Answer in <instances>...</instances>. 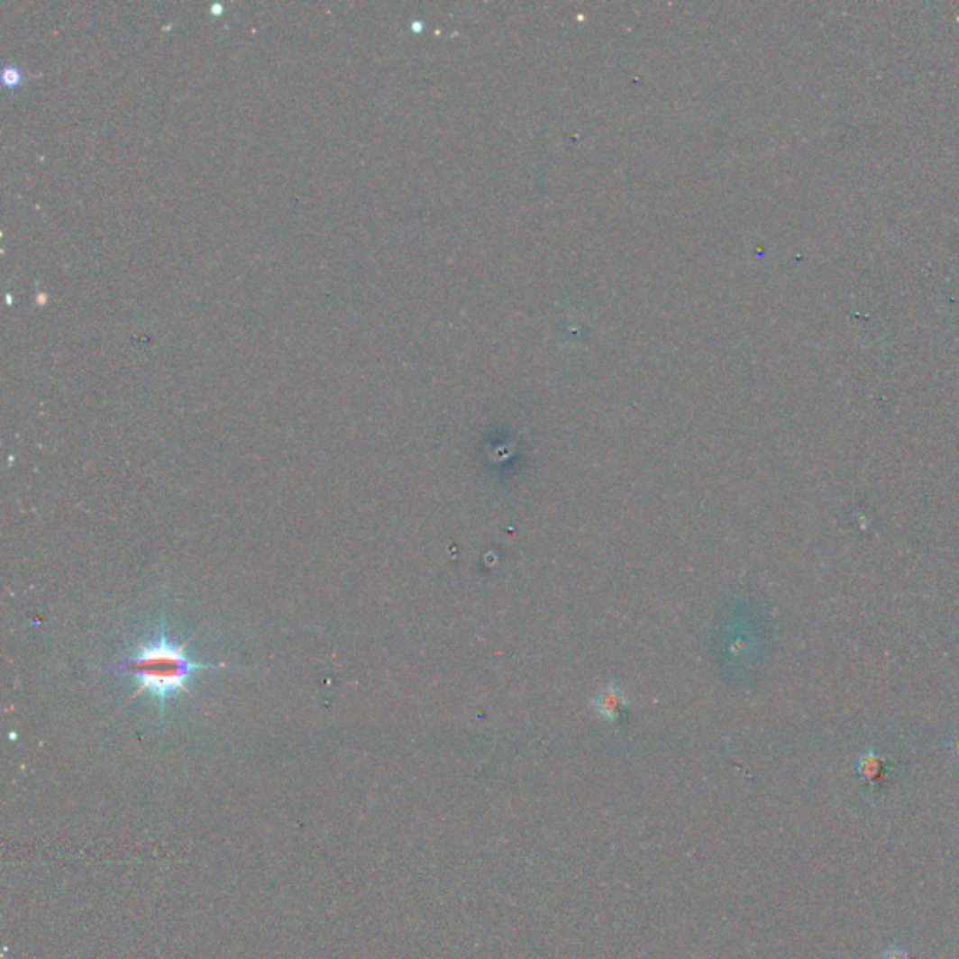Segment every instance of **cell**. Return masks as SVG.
Listing matches in <instances>:
<instances>
[{
	"label": "cell",
	"instance_id": "obj_3",
	"mask_svg": "<svg viewBox=\"0 0 959 959\" xmlns=\"http://www.w3.org/2000/svg\"><path fill=\"white\" fill-rule=\"evenodd\" d=\"M879 959H913V957H910V955L907 954V950L898 948V946H892V948H889V950H884V952L881 954Z\"/></svg>",
	"mask_w": 959,
	"mask_h": 959
},
{
	"label": "cell",
	"instance_id": "obj_2",
	"mask_svg": "<svg viewBox=\"0 0 959 959\" xmlns=\"http://www.w3.org/2000/svg\"><path fill=\"white\" fill-rule=\"evenodd\" d=\"M858 772L866 781H875L881 776V761L875 755H866L858 763Z\"/></svg>",
	"mask_w": 959,
	"mask_h": 959
},
{
	"label": "cell",
	"instance_id": "obj_1",
	"mask_svg": "<svg viewBox=\"0 0 959 959\" xmlns=\"http://www.w3.org/2000/svg\"><path fill=\"white\" fill-rule=\"evenodd\" d=\"M191 639L178 643L169 634H167L165 622L156 634L154 639L139 643L133 654L126 660H120L116 663H109L100 667L104 673H120V675H132L137 679V690L130 695V701H135L142 693H152L161 722L165 719V710L169 705V699H173L177 693L189 695L187 682L194 679L201 671H214V669H229L233 665L229 663H201L191 660L186 653V646Z\"/></svg>",
	"mask_w": 959,
	"mask_h": 959
},
{
	"label": "cell",
	"instance_id": "obj_4",
	"mask_svg": "<svg viewBox=\"0 0 959 959\" xmlns=\"http://www.w3.org/2000/svg\"><path fill=\"white\" fill-rule=\"evenodd\" d=\"M5 83L6 85H14V83H19V71L15 68H6L5 69V76H3Z\"/></svg>",
	"mask_w": 959,
	"mask_h": 959
}]
</instances>
